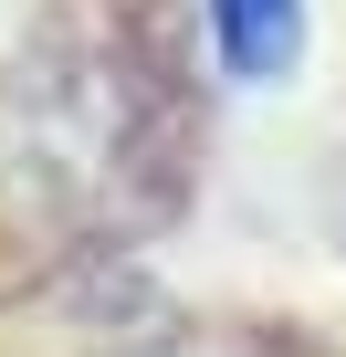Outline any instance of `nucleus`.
<instances>
[{"mask_svg": "<svg viewBox=\"0 0 346 357\" xmlns=\"http://www.w3.org/2000/svg\"><path fill=\"white\" fill-rule=\"evenodd\" d=\"M294 0H210V32H221V63L231 74H283L294 63Z\"/></svg>", "mask_w": 346, "mask_h": 357, "instance_id": "nucleus-1", "label": "nucleus"}]
</instances>
